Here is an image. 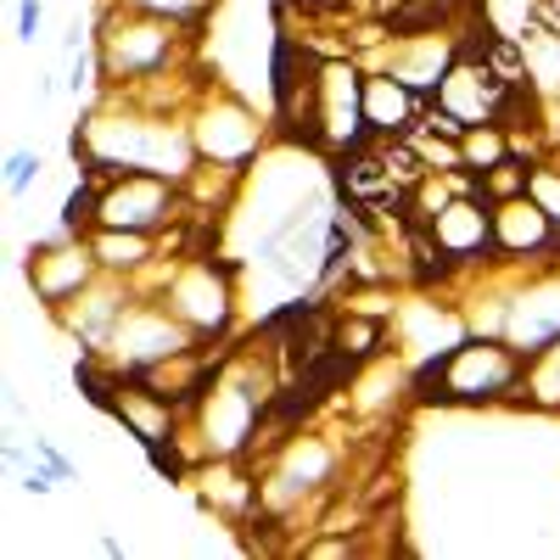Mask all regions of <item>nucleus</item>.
Listing matches in <instances>:
<instances>
[{"mask_svg":"<svg viewBox=\"0 0 560 560\" xmlns=\"http://www.w3.org/2000/svg\"><path fill=\"white\" fill-rule=\"evenodd\" d=\"M555 219L522 191V197H504L493 202V253L510 258V264H533V258H549L555 253Z\"/></svg>","mask_w":560,"mask_h":560,"instance_id":"2eb2a0df","label":"nucleus"},{"mask_svg":"<svg viewBox=\"0 0 560 560\" xmlns=\"http://www.w3.org/2000/svg\"><path fill=\"white\" fill-rule=\"evenodd\" d=\"M427 230L438 236V247L454 264H488V258H499L493 253V202L482 191H459Z\"/></svg>","mask_w":560,"mask_h":560,"instance_id":"4468645a","label":"nucleus"},{"mask_svg":"<svg viewBox=\"0 0 560 560\" xmlns=\"http://www.w3.org/2000/svg\"><path fill=\"white\" fill-rule=\"evenodd\" d=\"M179 219H191V202H185V185L168 174H113L96 191V224L113 230H158V236H168V224Z\"/></svg>","mask_w":560,"mask_h":560,"instance_id":"423d86ee","label":"nucleus"},{"mask_svg":"<svg viewBox=\"0 0 560 560\" xmlns=\"http://www.w3.org/2000/svg\"><path fill=\"white\" fill-rule=\"evenodd\" d=\"M303 555H353V538H314V544H303Z\"/></svg>","mask_w":560,"mask_h":560,"instance_id":"c85d7f7f","label":"nucleus"},{"mask_svg":"<svg viewBox=\"0 0 560 560\" xmlns=\"http://www.w3.org/2000/svg\"><path fill=\"white\" fill-rule=\"evenodd\" d=\"M96 57H102V79L107 84H140V79H158V73H174L179 57L191 51V23H174V18H158V12H135V7H107L96 12Z\"/></svg>","mask_w":560,"mask_h":560,"instance_id":"f03ea898","label":"nucleus"},{"mask_svg":"<svg viewBox=\"0 0 560 560\" xmlns=\"http://www.w3.org/2000/svg\"><path fill=\"white\" fill-rule=\"evenodd\" d=\"M331 342L342 353H353L359 364H370V359H382V348H387V319L364 314V308H331Z\"/></svg>","mask_w":560,"mask_h":560,"instance_id":"6ab92c4d","label":"nucleus"},{"mask_svg":"<svg viewBox=\"0 0 560 560\" xmlns=\"http://www.w3.org/2000/svg\"><path fill=\"white\" fill-rule=\"evenodd\" d=\"M39 168H45V163H39V152H12V158H7V191H12V197H23L28 185L39 179Z\"/></svg>","mask_w":560,"mask_h":560,"instance_id":"a878e982","label":"nucleus"},{"mask_svg":"<svg viewBox=\"0 0 560 560\" xmlns=\"http://www.w3.org/2000/svg\"><path fill=\"white\" fill-rule=\"evenodd\" d=\"M522 90H527V84H522ZM510 96H516V84H504L477 51H459L454 68L443 73V84L432 90V102H438L443 113H454L465 129H471V124H499L504 107H510Z\"/></svg>","mask_w":560,"mask_h":560,"instance_id":"9d476101","label":"nucleus"},{"mask_svg":"<svg viewBox=\"0 0 560 560\" xmlns=\"http://www.w3.org/2000/svg\"><path fill=\"white\" fill-rule=\"evenodd\" d=\"M84 242H90V253H96L102 275H118V280H140L147 269L163 264V236H158V230H113V224H96Z\"/></svg>","mask_w":560,"mask_h":560,"instance_id":"a211bd4d","label":"nucleus"},{"mask_svg":"<svg viewBox=\"0 0 560 560\" xmlns=\"http://www.w3.org/2000/svg\"><path fill=\"white\" fill-rule=\"evenodd\" d=\"M364 68L342 51L319 62V152L337 158L364 140Z\"/></svg>","mask_w":560,"mask_h":560,"instance_id":"1a4fd4ad","label":"nucleus"},{"mask_svg":"<svg viewBox=\"0 0 560 560\" xmlns=\"http://www.w3.org/2000/svg\"><path fill=\"white\" fill-rule=\"evenodd\" d=\"M185 124H191V147L202 163H219V168H236L247 174V163L264 158V124L247 102L224 96V90H197L191 107H185Z\"/></svg>","mask_w":560,"mask_h":560,"instance_id":"39448f33","label":"nucleus"},{"mask_svg":"<svg viewBox=\"0 0 560 560\" xmlns=\"http://www.w3.org/2000/svg\"><path fill=\"white\" fill-rule=\"evenodd\" d=\"M409 147L427 158V168L432 174H448V168H465V152H459V140L454 135H443V129H432L427 118H420L415 129H409Z\"/></svg>","mask_w":560,"mask_h":560,"instance_id":"4be33fe9","label":"nucleus"},{"mask_svg":"<svg viewBox=\"0 0 560 560\" xmlns=\"http://www.w3.org/2000/svg\"><path fill=\"white\" fill-rule=\"evenodd\" d=\"M443 7H465V0H443Z\"/></svg>","mask_w":560,"mask_h":560,"instance_id":"c756f323","label":"nucleus"},{"mask_svg":"<svg viewBox=\"0 0 560 560\" xmlns=\"http://www.w3.org/2000/svg\"><path fill=\"white\" fill-rule=\"evenodd\" d=\"M140 280H158L152 298L168 303V314L202 342H224L236 325V264H224L213 253H179L163 258L158 269H147ZM129 280V287H140Z\"/></svg>","mask_w":560,"mask_h":560,"instance_id":"7ed1b4c3","label":"nucleus"},{"mask_svg":"<svg viewBox=\"0 0 560 560\" xmlns=\"http://www.w3.org/2000/svg\"><path fill=\"white\" fill-rule=\"evenodd\" d=\"M527 197L555 219V230H560V163H533V179H527Z\"/></svg>","mask_w":560,"mask_h":560,"instance_id":"b1692460","label":"nucleus"},{"mask_svg":"<svg viewBox=\"0 0 560 560\" xmlns=\"http://www.w3.org/2000/svg\"><path fill=\"white\" fill-rule=\"evenodd\" d=\"M555 337H560V275H538L504 298V342L522 359H533Z\"/></svg>","mask_w":560,"mask_h":560,"instance_id":"f8f14e48","label":"nucleus"},{"mask_svg":"<svg viewBox=\"0 0 560 560\" xmlns=\"http://www.w3.org/2000/svg\"><path fill=\"white\" fill-rule=\"evenodd\" d=\"M459 152H465V168L482 174V168L504 163L516 147H510V129L504 124H471V129H465V140H459Z\"/></svg>","mask_w":560,"mask_h":560,"instance_id":"aec40b11","label":"nucleus"},{"mask_svg":"<svg viewBox=\"0 0 560 560\" xmlns=\"http://www.w3.org/2000/svg\"><path fill=\"white\" fill-rule=\"evenodd\" d=\"M522 382H527V359L504 337H482V331L432 353L415 376L420 393L443 404H493L504 393H522Z\"/></svg>","mask_w":560,"mask_h":560,"instance_id":"20e7f679","label":"nucleus"},{"mask_svg":"<svg viewBox=\"0 0 560 560\" xmlns=\"http://www.w3.org/2000/svg\"><path fill=\"white\" fill-rule=\"evenodd\" d=\"M39 23H45L39 0H18V45H34L39 39Z\"/></svg>","mask_w":560,"mask_h":560,"instance_id":"cd10ccee","label":"nucleus"},{"mask_svg":"<svg viewBox=\"0 0 560 560\" xmlns=\"http://www.w3.org/2000/svg\"><path fill=\"white\" fill-rule=\"evenodd\" d=\"M129 303H135V287H129V280L96 275V280H90V287H84L68 308H57L51 319L62 325V331H68L84 353H102V348L113 342V331H118V319H124Z\"/></svg>","mask_w":560,"mask_h":560,"instance_id":"9b49d317","label":"nucleus"},{"mask_svg":"<svg viewBox=\"0 0 560 560\" xmlns=\"http://www.w3.org/2000/svg\"><path fill=\"white\" fill-rule=\"evenodd\" d=\"M477 179H482V197H488V202H504V197H522V191H527V179H533V163H522L516 152H510L504 163L482 168Z\"/></svg>","mask_w":560,"mask_h":560,"instance_id":"5701e85b","label":"nucleus"},{"mask_svg":"<svg viewBox=\"0 0 560 560\" xmlns=\"http://www.w3.org/2000/svg\"><path fill=\"white\" fill-rule=\"evenodd\" d=\"M454 57H459V51L448 45V34L420 28V34H393L382 68H393L404 84H415V90H420V96H432V90L443 84V73L454 68Z\"/></svg>","mask_w":560,"mask_h":560,"instance_id":"f3484780","label":"nucleus"},{"mask_svg":"<svg viewBox=\"0 0 560 560\" xmlns=\"http://www.w3.org/2000/svg\"><path fill=\"white\" fill-rule=\"evenodd\" d=\"M73 158L84 163L90 179H113V174H168L185 185L202 158L191 147V124L179 113H147L135 107L129 113H90L73 129Z\"/></svg>","mask_w":560,"mask_h":560,"instance_id":"f257e3e1","label":"nucleus"},{"mask_svg":"<svg viewBox=\"0 0 560 560\" xmlns=\"http://www.w3.org/2000/svg\"><path fill=\"white\" fill-rule=\"evenodd\" d=\"M34 454H39L45 465H51V471H57L62 482H79V465H73V459H68V454H62L51 438H45V432H34Z\"/></svg>","mask_w":560,"mask_h":560,"instance_id":"bb28decb","label":"nucleus"},{"mask_svg":"<svg viewBox=\"0 0 560 560\" xmlns=\"http://www.w3.org/2000/svg\"><path fill=\"white\" fill-rule=\"evenodd\" d=\"M427 107H432V96H420V90L404 84L393 68L376 62L364 73V129L370 135H409Z\"/></svg>","mask_w":560,"mask_h":560,"instance_id":"dca6fc26","label":"nucleus"},{"mask_svg":"<svg viewBox=\"0 0 560 560\" xmlns=\"http://www.w3.org/2000/svg\"><path fill=\"white\" fill-rule=\"evenodd\" d=\"M102 275L96 253H90L84 236H68V230H51L45 242L28 247V292L45 303V314H57L68 308L90 280Z\"/></svg>","mask_w":560,"mask_h":560,"instance_id":"6e6552de","label":"nucleus"},{"mask_svg":"<svg viewBox=\"0 0 560 560\" xmlns=\"http://www.w3.org/2000/svg\"><path fill=\"white\" fill-rule=\"evenodd\" d=\"M522 393H527L533 404H544V409H560V337H555L544 353L527 359V382H522Z\"/></svg>","mask_w":560,"mask_h":560,"instance_id":"412c9836","label":"nucleus"},{"mask_svg":"<svg viewBox=\"0 0 560 560\" xmlns=\"http://www.w3.org/2000/svg\"><path fill=\"white\" fill-rule=\"evenodd\" d=\"M113 420L140 443V448H168V443H179V427H185V409L174 404V398H163L158 387H147V382H135V376H124L118 382V393H113Z\"/></svg>","mask_w":560,"mask_h":560,"instance_id":"ddd939ff","label":"nucleus"},{"mask_svg":"<svg viewBox=\"0 0 560 560\" xmlns=\"http://www.w3.org/2000/svg\"><path fill=\"white\" fill-rule=\"evenodd\" d=\"M191 342H202V337L185 331V325L168 314V303H163V298H140V292H135V303L124 308L113 342H107L96 359H107L113 370H124V376H140V370H152V364H163V359L185 353Z\"/></svg>","mask_w":560,"mask_h":560,"instance_id":"0eeeda50","label":"nucleus"},{"mask_svg":"<svg viewBox=\"0 0 560 560\" xmlns=\"http://www.w3.org/2000/svg\"><path fill=\"white\" fill-rule=\"evenodd\" d=\"M118 7H135V12H158V18H174V23H202L213 0H118Z\"/></svg>","mask_w":560,"mask_h":560,"instance_id":"393cba45","label":"nucleus"}]
</instances>
